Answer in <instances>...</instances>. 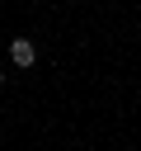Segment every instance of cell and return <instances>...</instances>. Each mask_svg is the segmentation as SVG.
Returning a JSON list of instances; mask_svg holds the SVG:
<instances>
[{"label": "cell", "mask_w": 141, "mask_h": 151, "mask_svg": "<svg viewBox=\"0 0 141 151\" xmlns=\"http://www.w3.org/2000/svg\"><path fill=\"white\" fill-rule=\"evenodd\" d=\"M9 61H14L19 71H24V66H33V61H38V47H33V38H14V42H9Z\"/></svg>", "instance_id": "cell-1"}, {"label": "cell", "mask_w": 141, "mask_h": 151, "mask_svg": "<svg viewBox=\"0 0 141 151\" xmlns=\"http://www.w3.org/2000/svg\"><path fill=\"white\" fill-rule=\"evenodd\" d=\"M0 85H5V71H0Z\"/></svg>", "instance_id": "cell-2"}]
</instances>
